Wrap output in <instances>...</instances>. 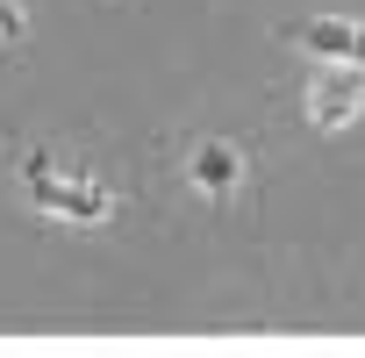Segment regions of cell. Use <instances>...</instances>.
Listing matches in <instances>:
<instances>
[{"mask_svg":"<svg viewBox=\"0 0 365 358\" xmlns=\"http://www.w3.org/2000/svg\"><path fill=\"white\" fill-rule=\"evenodd\" d=\"M22 187H29L36 208H51V215H65V223H101V215L115 208V201L93 187V179H65V172H51L43 158L22 165Z\"/></svg>","mask_w":365,"mask_h":358,"instance_id":"6da1fadb","label":"cell"},{"mask_svg":"<svg viewBox=\"0 0 365 358\" xmlns=\"http://www.w3.org/2000/svg\"><path fill=\"white\" fill-rule=\"evenodd\" d=\"M0 36H8V44L22 36V8H15V0H0Z\"/></svg>","mask_w":365,"mask_h":358,"instance_id":"5b68a950","label":"cell"},{"mask_svg":"<svg viewBox=\"0 0 365 358\" xmlns=\"http://www.w3.org/2000/svg\"><path fill=\"white\" fill-rule=\"evenodd\" d=\"M187 172H194L201 194H237V187H244V158H237V143H201Z\"/></svg>","mask_w":365,"mask_h":358,"instance_id":"277c9868","label":"cell"},{"mask_svg":"<svg viewBox=\"0 0 365 358\" xmlns=\"http://www.w3.org/2000/svg\"><path fill=\"white\" fill-rule=\"evenodd\" d=\"M287 44H301L329 65H365V29L358 22H287Z\"/></svg>","mask_w":365,"mask_h":358,"instance_id":"3957f363","label":"cell"},{"mask_svg":"<svg viewBox=\"0 0 365 358\" xmlns=\"http://www.w3.org/2000/svg\"><path fill=\"white\" fill-rule=\"evenodd\" d=\"M358 108H365V72L358 65H336V72H322L308 86V122L315 129H344Z\"/></svg>","mask_w":365,"mask_h":358,"instance_id":"7a4b0ae2","label":"cell"}]
</instances>
